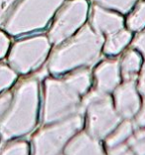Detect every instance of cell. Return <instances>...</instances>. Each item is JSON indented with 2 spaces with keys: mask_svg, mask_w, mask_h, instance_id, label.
<instances>
[{
  "mask_svg": "<svg viewBox=\"0 0 145 155\" xmlns=\"http://www.w3.org/2000/svg\"><path fill=\"white\" fill-rule=\"evenodd\" d=\"M87 8V0H70L53 23L49 31V40L59 44L72 36L86 21Z\"/></svg>",
  "mask_w": 145,
  "mask_h": 155,
  "instance_id": "ba28073f",
  "label": "cell"
},
{
  "mask_svg": "<svg viewBox=\"0 0 145 155\" xmlns=\"http://www.w3.org/2000/svg\"><path fill=\"white\" fill-rule=\"evenodd\" d=\"M83 124L84 117L79 112L40 129L32 139L33 155H59Z\"/></svg>",
  "mask_w": 145,
  "mask_h": 155,
  "instance_id": "8992f818",
  "label": "cell"
},
{
  "mask_svg": "<svg viewBox=\"0 0 145 155\" xmlns=\"http://www.w3.org/2000/svg\"><path fill=\"white\" fill-rule=\"evenodd\" d=\"M135 124L140 128L145 127V101L135 114Z\"/></svg>",
  "mask_w": 145,
  "mask_h": 155,
  "instance_id": "484cf974",
  "label": "cell"
},
{
  "mask_svg": "<svg viewBox=\"0 0 145 155\" xmlns=\"http://www.w3.org/2000/svg\"><path fill=\"white\" fill-rule=\"evenodd\" d=\"M91 24L98 34H114L122 29L123 19L115 13L94 6L91 13Z\"/></svg>",
  "mask_w": 145,
  "mask_h": 155,
  "instance_id": "8fae6325",
  "label": "cell"
},
{
  "mask_svg": "<svg viewBox=\"0 0 145 155\" xmlns=\"http://www.w3.org/2000/svg\"><path fill=\"white\" fill-rule=\"evenodd\" d=\"M64 0H19L4 21V29L18 36L43 29Z\"/></svg>",
  "mask_w": 145,
  "mask_h": 155,
  "instance_id": "3957f363",
  "label": "cell"
},
{
  "mask_svg": "<svg viewBox=\"0 0 145 155\" xmlns=\"http://www.w3.org/2000/svg\"><path fill=\"white\" fill-rule=\"evenodd\" d=\"M29 144L24 140H9L0 148V155H29Z\"/></svg>",
  "mask_w": 145,
  "mask_h": 155,
  "instance_id": "e0dca14e",
  "label": "cell"
},
{
  "mask_svg": "<svg viewBox=\"0 0 145 155\" xmlns=\"http://www.w3.org/2000/svg\"><path fill=\"white\" fill-rule=\"evenodd\" d=\"M141 64V58L139 54L135 51L127 52L123 57L121 63L122 74L126 79H132L138 72Z\"/></svg>",
  "mask_w": 145,
  "mask_h": 155,
  "instance_id": "2e32d148",
  "label": "cell"
},
{
  "mask_svg": "<svg viewBox=\"0 0 145 155\" xmlns=\"http://www.w3.org/2000/svg\"><path fill=\"white\" fill-rule=\"evenodd\" d=\"M95 1L102 6L126 13L132 8L136 0H95Z\"/></svg>",
  "mask_w": 145,
  "mask_h": 155,
  "instance_id": "44dd1931",
  "label": "cell"
},
{
  "mask_svg": "<svg viewBox=\"0 0 145 155\" xmlns=\"http://www.w3.org/2000/svg\"><path fill=\"white\" fill-rule=\"evenodd\" d=\"M102 43L101 34L86 26L73 40L54 52L49 62V71L59 75L77 67L94 64L100 56Z\"/></svg>",
  "mask_w": 145,
  "mask_h": 155,
  "instance_id": "7a4b0ae2",
  "label": "cell"
},
{
  "mask_svg": "<svg viewBox=\"0 0 145 155\" xmlns=\"http://www.w3.org/2000/svg\"><path fill=\"white\" fill-rule=\"evenodd\" d=\"M10 40L6 35L0 31V59H2L7 54L9 49Z\"/></svg>",
  "mask_w": 145,
  "mask_h": 155,
  "instance_id": "d4e9b609",
  "label": "cell"
},
{
  "mask_svg": "<svg viewBox=\"0 0 145 155\" xmlns=\"http://www.w3.org/2000/svg\"><path fill=\"white\" fill-rule=\"evenodd\" d=\"M108 155H135L128 146L124 144H120L118 146L109 148Z\"/></svg>",
  "mask_w": 145,
  "mask_h": 155,
  "instance_id": "cb8c5ba5",
  "label": "cell"
},
{
  "mask_svg": "<svg viewBox=\"0 0 145 155\" xmlns=\"http://www.w3.org/2000/svg\"><path fill=\"white\" fill-rule=\"evenodd\" d=\"M141 107L136 87L132 81L121 84L115 90L114 107L120 117L129 119L135 116Z\"/></svg>",
  "mask_w": 145,
  "mask_h": 155,
  "instance_id": "9c48e42d",
  "label": "cell"
},
{
  "mask_svg": "<svg viewBox=\"0 0 145 155\" xmlns=\"http://www.w3.org/2000/svg\"><path fill=\"white\" fill-rule=\"evenodd\" d=\"M50 50V42L44 36L24 39L13 45L8 56L9 66L15 72L28 74L36 70Z\"/></svg>",
  "mask_w": 145,
  "mask_h": 155,
  "instance_id": "52a82bcc",
  "label": "cell"
},
{
  "mask_svg": "<svg viewBox=\"0 0 145 155\" xmlns=\"http://www.w3.org/2000/svg\"><path fill=\"white\" fill-rule=\"evenodd\" d=\"M39 84L36 79H25L17 84L12 101L0 119V138L9 141L33 131L38 120Z\"/></svg>",
  "mask_w": 145,
  "mask_h": 155,
  "instance_id": "6da1fadb",
  "label": "cell"
},
{
  "mask_svg": "<svg viewBox=\"0 0 145 155\" xmlns=\"http://www.w3.org/2000/svg\"><path fill=\"white\" fill-rule=\"evenodd\" d=\"M133 134V124L130 120H125L122 123L116 126L115 129L107 137V145L108 148L118 146L120 144H123V142L126 139H129V137Z\"/></svg>",
  "mask_w": 145,
  "mask_h": 155,
  "instance_id": "4fadbf2b",
  "label": "cell"
},
{
  "mask_svg": "<svg viewBox=\"0 0 145 155\" xmlns=\"http://www.w3.org/2000/svg\"><path fill=\"white\" fill-rule=\"evenodd\" d=\"M134 46L145 55V31L135 39V41H134Z\"/></svg>",
  "mask_w": 145,
  "mask_h": 155,
  "instance_id": "4316f807",
  "label": "cell"
},
{
  "mask_svg": "<svg viewBox=\"0 0 145 155\" xmlns=\"http://www.w3.org/2000/svg\"><path fill=\"white\" fill-rule=\"evenodd\" d=\"M129 29L138 31L145 26V1L141 2L127 20Z\"/></svg>",
  "mask_w": 145,
  "mask_h": 155,
  "instance_id": "ac0fdd59",
  "label": "cell"
},
{
  "mask_svg": "<svg viewBox=\"0 0 145 155\" xmlns=\"http://www.w3.org/2000/svg\"><path fill=\"white\" fill-rule=\"evenodd\" d=\"M12 97L13 93H11V91H5V93L0 94V119L4 116L7 110L9 108Z\"/></svg>",
  "mask_w": 145,
  "mask_h": 155,
  "instance_id": "7402d4cb",
  "label": "cell"
},
{
  "mask_svg": "<svg viewBox=\"0 0 145 155\" xmlns=\"http://www.w3.org/2000/svg\"><path fill=\"white\" fill-rule=\"evenodd\" d=\"M80 97L65 80H47L42 114L44 123L61 121L79 114L82 107Z\"/></svg>",
  "mask_w": 145,
  "mask_h": 155,
  "instance_id": "277c9868",
  "label": "cell"
},
{
  "mask_svg": "<svg viewBox=\"0 0 145 155\" xmlns=\"http://www.w3.org/2000/svg\"><path fill=\"white\" fill-rule=\"evenodd\" d=\"M97 91L107 94L114 91L120 81L118 63L114 61L104 62L95 70Z\"/></svg>",
  "mask_w": 145,
  "mask_h": 155,
  "instance_id": "7c38bea8",
  "label": "cell"
},
{
  "mask_svg": "<svg viewBox=\"0 0 145 155\" xmlns=\"http://www.w3.org/2000/svg\"><path fill=\"white\" fill-rule=\"evenodd\" d=\"M65 155H104L98 139L88 132L77 133L68 142Z\"/></svg>",
  "mask_w": 145,
  "mask_h": 155,
  "instance_id": "30bf717a",
  "label": "cell"
},
{
  "mask_svg": "<svg viewBox=\"0 0 145 155\" xmlns=\"http://www.w3.org/2000/svg\"><path fill=\"white\" fill-rule=\"evenodd\" d=\"M65 81L75 90L80 96L86 94L91 84V74L87 71H81L69 76Z\"/></svg>",
  "mask_w": 145,
  "mask_h": 155,
  "instance_id": "9a60e30c",
  "label": "cell"
},
{
  "mask_svg": "<svg viewBox=\"0 0 145 155\" xmlns=\"http://www.w3.org/2000/svg\"><path fill=\"white\" fill-rule=\"evenodd\" d=\"M82 107L87 110L88 133L97 139L107 137L120 123L121 117L105 93L91 91L84 97Z\"/></svg>",
  "mask_w": 145,
  "mask_h": 155,
  "instance_id": "5b68a950",
  "label": "cell"
},
{
  "mask_svg": "<svg viewBox=\"0 0 145 155\" xmlns=\"http://www.w3.org/2000/svg\"><path fill=\"white\" fill-rule=\"evenodd\" d=\"M16 0H0V25L4 23Z\"/></svg>",
  "mask_w": 145,
  "mask_h": 155,
  "instance_id": "603a6c76",
  "label": "cell"
},
{
  "mask_svg": "<svg viewBox=\"0 0 145 155\" xmlns=\"http://www.w3.org/2000/svg\"><path fill=\"white\" fill-rule=\"evenodd\" d=\"M138 90L140 91V93L143 94L145 97V67L143 69L142 75H141L140 81H139V84H138Z\"/></svg>",
  "mask_w": 145,
  "mask_h": 155,
  "instance_id": "83f0119b",
  "label": "cell"
},
{
  "mask_svg": "<svg viewBox=\"0 0 145 155\" xmlns=\"http://www.w3.org/2000/svg\"><path fill=\"white\" fill-rule=\"evenodd\" d=\"M130 39H131V34L126 30H120L118 32L111 34L105 43L104 52L107 55L118 54L129 43Z\"/></svg>",
  "mask_w": 145,
  "mask_h": 155,
  "instance_id": "5bb4252c",
  "label": "cell"
},
{
  "mask_svg": "<svg viewBox=\"0 0 145 155\" xmlns=\"http://www.w3.org/2000/svg\"><path fill=\"white\" fill-rule=\"evenodd\" d=\"M128 144V147L135 155H145V127L133 133L129 137Z\"/></svg>",
  "mask_w": 145,
  "mask_h": 155,
  "instance_id": "d6986e66",
  "label": "cell"
},
{
  "mask_svg": "<svg viewBox=\"0 0 145 155\" xmlns=\"http://www.w3.org/2000/svg\"><path fill=\"white\" fill-rule=\"evenodd\" d=\"M17 78L16 72L10 66L0 64V94L9 89Z\"/></svg>",
  "mask_w": 145,
  "mask_h": 155,
  "instance_id": "ffe728a7",
  "label": "cell"
}]
</instances>
